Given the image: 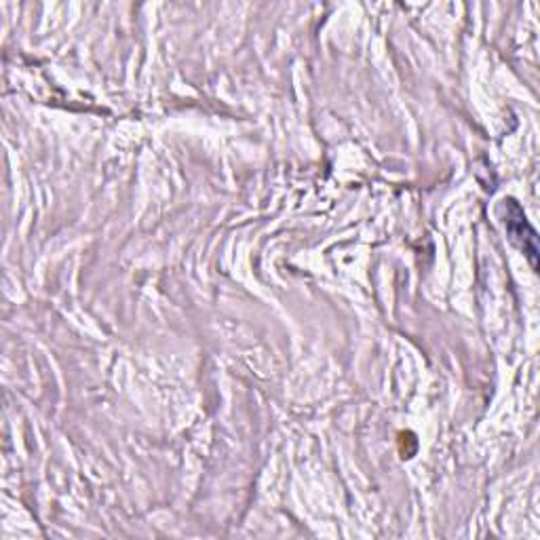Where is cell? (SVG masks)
Instances as JSON below:
<instances>
[{
	"instance_id": "cell-1",
	"label": "cell",
	"mask_w": 540,
	"mask_h": 540,
	"mask_svg": "<svg viewBox=\"0 0 540 540\" xmlns=\"http://www.w3.org/2000/svg\"><path fill=\"white\" fill-rule=\"evenodd\" d=\"M500 207L507 209V214L503 216V222H505L509 237L517 243L519 249H524V254L530 258L532 266L536 268L538 266V262H536V258H538L536 233H534V228L528 224L522 207H519L513 199H505L503 203H500Z\"/></svg>"
}]
</instances>
